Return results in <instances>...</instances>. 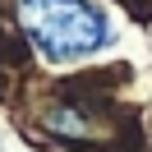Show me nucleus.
<instances>
[{
    "label": "nucleus",
    "instance_id": "1",
    "mask_svg": "<svg viewBox=\"0 0 152 152\" xmlns=\"http://www.w3.org/2000/svg\"><path fill=\"white\" fill-rule=\"evenodd\" d=\"M19 23L51 65L88 60L111 42V19L97 0H19Z\"/></svg>",
    "mask_w": 152,
    "mask_h": 152
}]
</instances>
